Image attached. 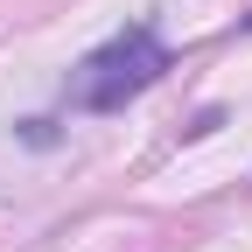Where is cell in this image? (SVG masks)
<instances>
[{"instance_id":"6da1fadb","label":"cell","mask_w":252,"mask_h":252,"mask_svg":"<svg viewBox=\"0 0 252 252\" xmlns=\"http://www.w3.org/2000/svg\"><path fill=\"white\" fill-rule=\"evenodd\" d=\"M168 70V42L154 35L147 21L119 28L112 42H98L77 70H70V105L77 112H119L126 98H140L147 84H161Z\"/></svg>"},{"instance_id":"7a4b0ae2","label":"cell","mask_w":252,"mask_h":252,"mask_svg":"<svg viewBox=\"0 0 252 252\" xmlns=\"http://www.w3.org/2000/svg\"><path fill=\"white\" fill-rule=\"evenodd\" d=\"M245 28H252V14H245Z\"/></svg>"}]
</instances>
